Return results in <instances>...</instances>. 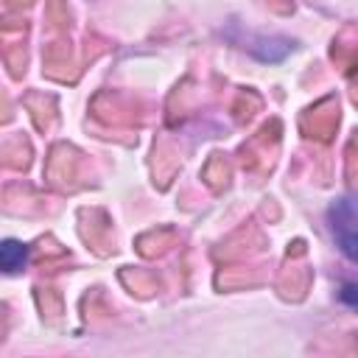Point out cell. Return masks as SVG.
<instances>
[{
	"instance_id": "1",
	"label": "cell",
	"mask_w": 358,
	"mask_h": 358,
	"mask_svg": "<svg viewBox=\"0 0 358 358\" xmlns=\"http://www.w3.org/2000/svg\"><path fill=\"white\" fill-rule=\"evenodd\" d=\"M327 227L336 246L358 263V193L338 196L327 207Z\"/></svg>"
},
{
	"instance_id": "2",
	"label": "cell",
	"mask_w": 358,
	"mask_h": 358,
	"mask_svg": "<svg viewBox=\"0 0 358 358\" xmlns=\"http://www.w3.org/2000/svg\"><path fill=\"white\" fill-rule=\"evenodd\" d=\"M25 260H28L25 243H20V241H14V238L3 241V246H0V263H3V268H6L8 274L20 271V268L25 266Z\"/></svg>"
},
{
	"instance_id": "3",
	"label": "cell",
	"mask_w": 358,
	"mask_h": 358,
	"mask_svg": "<svg viewBox=\"0 0 358 358\" xmlns=\"http://www.w3.org/2000/svg\"><path fill=\"white\" fill-rule=\"evenodd\" d=\"M338 296H341V302H344L347 308L358 310V282H344L341 291H338Z\"/></svg>"
}]
</instances>
